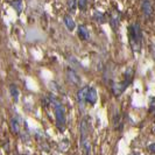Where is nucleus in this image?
I'll return each mask as SVG.
<instances>
[{"label":"nucleus","instance_id":"f257e3e1","mask_svg":"<svg viewBox=\"0 0 155 155\" xmlns=\"http://www.w3.org/2000/svg\"><path fill=\"white\" fill-rule=\"evenodd\" d=\"M49 98H50L49 102L55 105V115H56L57 126H58L59 131H63L64 130V125H66V112H64V109H63V106H62V104L57 100L56 97L50 95Z\"/></svg>","mask_w":155,"mask_h":155},{"label":"nucleus","instance_id":"f03ea898","mask_svg":"<svg viewBox=\"0 0 155 155\" xmlns=\"http://www.w3.org/2000/svg\"><path fill=\"white\" fill-rule=\"evenodd\" d=\"M128 33H130V38L132 41V44H138L141 42V29L139 23H134L128 28Z\"/></svg>","mask_w":155,"mask_h":155},{"label":"nucleus","instance_id":"7ed1b4c3","mask_svg":"<svg viewBox=\"0 0 155 155\" xmlns=\"http://www.w3.org/2000/svg\"><path fill=\"white\" fill-rule=\"evenodd\" d=\"M81 148L84 155H90L91 153V142L87 134H81Z\"/></svg>","mask_w":155,"mask_h":155},{"label":"nucleus","instance_id":"20e7f679","mask_svg":"<svg viewBox=\"0 0 155 155\" xmlns=\"http://www.w3.org/2000/svg\"><path fill=\"white\" fill-rule=\"evenodd\" d=\"M98 100V95H97V91L95 87H89L87 92H86V96H85V102L91 104V105H95Z\"/></svg>","mask_w":155,"mask_h":155},{"label":"nucleus","instance_id":"39448f33","mask_svg":"<svg viewBox=\"0 0 155 155\" xmlns=\"http://www.w3.org/2000/svg\"><path fill=\"white\" fill-rule=\"evenodd\" d=\"M67 76H68V79L70 81V83H72L74 85H79L81 84V77L76 74V71L74 69H68Z\"/></svg>","mask_w":155,"mask_h":155},{"label":"nucleus","instance_id":"423d86ee","mask_svg":"<svg viewBox=\"0 0 155 155\" xmlns=\"http://www.w3.org/2000/svg\"><path fill=\"white\" fill-rule=\"evenodd\" d=\"M141 8H142V12H143L146 18H149L152 15L153 10H152V5H150L149 0H143L142 4H141Z\"/></svg>","mask_w":155,"mask_h":155},{"label":"nucleus","instance_id":"0eeeda50","mask_svg":"<svg viewBox=\"0 0 155 155\" xmlns=\"http://www.w3.org/2000/svg\"><path fill=\"white\" fill-rule=\"evenodd\" d=\"M89 87H90V86L85 85V86H83V87H81V89L78 90V92H77V100H78L79 104L83 103V102H85V96H86V92H87Z\"/></svg>","mask_w":155,"mask_h":155},{"label":"nucleus","instance_id":"6e6552de","mask_svg":"<svg viewBox=\"0 0 155 155\" xmlns=\"http://www.w3.org/2000/svg\"><path fill=\"white\" fill-rule=\"evenodd\" d=\"M10 94H11L13 100H15V102L19 100L20 92H19V89H18V86H16L15 84H11V85H10Z\"/></svg>","mask_w":155,"mask_h":155},{"label":"nucleus","instance_id":"1a4fd4ad","mask_svg":"<svg viewBox=\"0 0 155 155\" xmlns=\"http://www.w3.org/2000/svg\"><path fill=\"white\" fill-rule=\"evenodd\" d=\"M64 25H66V27L68 28V30H70V32H72V30L76 28V23H75L74 19L71 16H69V15L64 16Z\"/></svg>","mask_w":155,"mask_h":155},{"label":"nucleus","instance_id":"9d476101","mask_svg":"<svg viewBox=\"0 0 155 155\" xmlns=\"http://www.w3.org/2000/svg\"><path fill=\"white\" fill-rule=\"evenodd\" d=\"M78 35L82 40H87L89 39V32H87V29L84 27V26H79L78 27Z\"/></svg>","mask_w":155,"mask_h":155},{"label":"nucleus","instance_id":"9b49d317","mask_svg":"<svg viewBox=\"0 0 155 155\" xmlns=\"http://www.w3.org/2000/svg\"><path fill=\"white\" fill-rule=\"evenodd\" d=\"M11 125H12V130L14 133H20V124L16 118H13L11 121Z\"/></svg>","mask_w":155,"mask_h":155},{"label":"nucleus","instance_id":"f8f14e48","mask_svg":"<svg viewBox=\"0 0 155 155\" xmlns=\"http://www.w3.org/2000/svg\"><path fill=\"white\" fill-rule=\"evenodd\" d=\"M13 7H14V10H16L18 13H21V11H22V3H21V0H15V1L13 3Z\"/></svg>","mask_w":155,"mask_h":155},{"label":"nucleus","instance_id":"ddd939ff","mask_svg":"<svg viewBox=\"0 0 155 155\" xmlns=\"http://www.w3.org/2000/svg\"><path fill=\"white\" fill-rule=\"evenodd\" d=\"M68 6L71 11H75V8L77 6V0H68Z\"/></svg>","mask_w":155,"mask_h":155},{"label":"nucleus","instance_id":"4468645a","mask_svg":"<svg viewBox=\"0 0 155 155\" xmlns=\"http://www.w3.org/2000/svg\"><path fill=\"white\" fill-rule=\"evenodd\" d=\"M86 5H87V0H78V7L81 10H85L86 8Z\"/></svg>","mask_w":155,"mask_h":155},{"label":"nucleus","instance_id":"2eb2a0df","mask_svg":"<svg viewBox=\"0 0 155 155\" xmlns=\"http://www.w3.org/2000/svg\"><path fill=\"white\" fill-rule=\"evenodd\" d=\"M68 147H69V142H68V141H64V142H61V143H59L58 149L64 152V150H67V149H68Z\"/></svg>","mask_w":155,"mask_h":155},{"label":"nucleus","instance_id":"dca6fc26","mask_svg":"<svg viewBox=\"0 0 155 155\" xmlns=\"http://www.w3.org/2000/svg\"><path fill=\"white\" fill-rule=\"evenodd\" d=\"M95 14H96L95 16L98 19V21H102V22H104V16H103V14H99L98 12H96Z\"/></svg>","mask_w":155,"mask_h":155},{"label":"nucleus","instance_id":"f3484780","mask_svg":"<svg viewBox=\"0 0 155 155\" xmlns=\"http://www.w3.org/2000/svg\"><path fill=\"white\" fill-rule=\"evenodd\" d=\"M149 111L150 112H154V99L152 98V100H150V109H149Z\"/></svg>","mask_w":155,"mask_h":155},{"label":"nucleus","instance_id":"a211bd4d","mask_svg":"<svg viewBox=\"0 0 155 155\" xmlns=\"http://www.w3.org/2000/svg\"><path fill=\"white\" fill-rule=\"evenodd\" d=\"M154 146H155V145H154V143H152V145H150V146H149V150H150V152H152V153H154Z\"/></svg>","mask_w":155,"mask_h":155},{"label":"nucleus","instance_id":"6ab92c4d","mask_svg":"<svg viewBox=\"0 0 155 155\" xmlns=\"http://www.w3.org/2000/svg\"><path fill=\"white\" fill-rule=\"evenodd\" d=\"M130 155H140V153H138V152H132Z\"/></svg>","mask_w":155,"mask_h":155},{"label":"nucleus","instance_id":"aec40b11","mask_svg":"<svg viewBox=\"0 0 155 155\" xmlns=\"http://www.w3.org/2000/svg\"><path fill=\"white\" fill-rule=\"evenodd\" d=\"M22 155H27V154H22Z\"/></svg>","mask_w":155,"mask_h":155}]
</instances>
